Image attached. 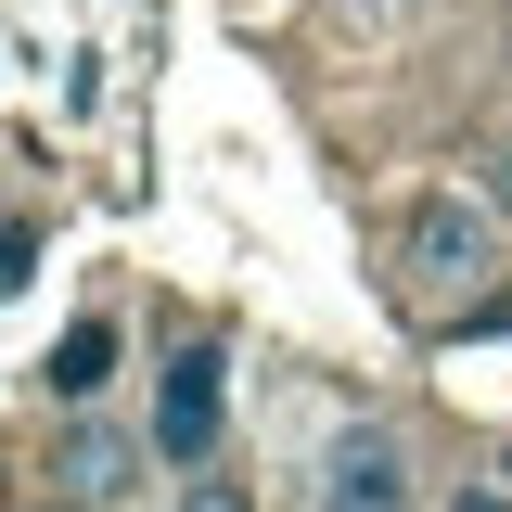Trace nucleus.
I'll list each match as a JSON object with an SVG mask.
<instances>
[{
    "instance_id": "0eeeda50",
    "label": "nucleus",
    "mask_w": 512,
    "mask_h": 512,
    "mask_svg": "<svg viewBox=\"0 0 512 512\" xmlns=\"http://www.w3.org/2000/svg\"><path fill=\"white\" fill-rule=\"evenodd\" d=\"M26 256H39V244H26V231H0V295L26 282Z\"/></svg>"
},
{
    "instance_id": "39448f33",
    "label": "nucleus",
    "mask_w": 512,
    "mask_h": 512,
    "mask_svg": "<svg viewBox=\"0 0 512 512\" xmlns=\"http://www.w3.org/2000/svg\"><path fill=\"white\" fill-rule=\"evenodd\" d=\"M103 384H116V320H77V333L52 346V397H64V410H90Z\"/></svg>"
},
{
    "instance_id": "7ed1b4c3",
    "label": "nucleus",
    "mask_w": 512,
    "mask_h": 512,
    "mask_svg": "<svg viewBox=\"0 0 512 512\" xmlns=\"http://www.w3.org/2000/svg\"><path fill=\"white\" fill-rule=\"evenodd\" d=\"M320 512H410V448L384 436V423L333 436V461H320Z\"/></svg>"
},
{
    "instance_id": "6e6552de",
    "label": "nucleus",
    "mask_w": 512,
    "mask_h": 512,
    "mask_svg": "<svg viewBox=\"0 0 512 512\" xmlns=\"http://www.w3.org/2000/svg\"><path fill=\"white\" fill-rule=\"evenodd\" d=\"M448 512H512V500H500V487H461V500H448Z\"/></svg>"
},
{
    "instance_id": "f03ea898",
    "label": "nucleus",
    "mask_w": 512,
    "mask_h": 512,
    "mask_svg": "<svg viewBox=\"0 0 512 512\" xmlns=\"http://www.w3.org/2000/svg\"><path fill=\"white\" fill-rule=\"evenodd\" d=\"M218 410H231V384H218V346H180L167 384H154V461H218Z\"/></svg>"
},
{
    "instance_id": "f257e3e1",
    "label": "nucleus",
    "mask_w": 512,
    "mask_h": 512,
    "mask_svg": "<svg viewBox=\"0 0 512 512\" xmlns=\"http://www.w3.org/2000/svg\"><path fill=\"white\" fill-rule=\"evenodd\" d=\"M500 269V231H487V205H461V192H423L410 205V282L423 295H474Z\"/></svg>"
},
{
    "instance_id": "20e7f679",
    "label": "nucleus",
    "mask_w": 512,
    "mask_h": 512,
    "mask_svg": "<svg viewBox=\"0 0 512 512\" xmlns=\"http://www.w3.org/2000/svg\"><path fill=\"white\" fill-rule=\"evenodd\" d=\"M141 448H154V436H116V423H77V436L52 448L64 500H128V487H141Z\"/></svg>"
},
{
    "instance_id": "423d86ee",
    "label": "nucleus",
    "mask_w": 512,
    "mask_h": 512,
    "mask_svg": "<svg viewBox=\"0 0 512 512\" xmlns=\"http://www.w3.org/2000/svg\"><path fill=\"white\" fill-rule=\"evenodd\" d=\"M180 512H256V487H244V474H205V461H192V487H180Z\"/></svg>"
},
{
    "instance_id": "1a4fd4ad",
    "label": "nucleus",
    "mask_w": 512,
    "mask_h": 512,
    "mask_svg": "<svg viewBox=\"0 0 512 512\" xmlns=\"http://www.w3.org/2000/svg\"><path fill=\"white\" fill-rule=\"evenodd\" d=\"M52 512H103V500H52Z\"/></svg>"
}]
</instances>
